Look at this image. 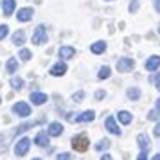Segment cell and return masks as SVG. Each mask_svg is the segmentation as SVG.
<instances>
[{
	"instance_id": "cell-1",
	"label": "cell",
	"mask_w": 160,
	"mask_h": 160,
	"mask_svg": "<svg viewBox=\"0 0 160 160\" xmlns=\"http://www.w3.org/2000/svg\"><path fill=\"white\" fill-rule=\"evenodd\" d=\"M88 135H85V133H81V135H76V137L72 138V148L76 149V151H87L88 149Z\"/></svg>"
},
{
	"instance_id": "cell-2",
	"label": "cell",
	"mask_w": 160,
	"mask_h": 160,
	"mask_svg": "<svg viewBox=\"0 0 160 160\" xmlns=\"http://www.w3.org/2000/svg\"><path fill=\"white\" fill-rule=\"evenodd\" d=\"M29 148H31V140L27 137H23V138H20L18 142H16V146H15V155L16 157H23L25 153L29 151Z\"/></svg>"
},
{
	"instance_id": "cell-3",
	"label": "cell",
	"mask_w": 160,
	"mask_h": 160,
	"mask_svg": "<svg viewBox=\"0 0 160 160\" xmlns=\"http://www.w3.org/2000/svg\"><path fill=\"white\" fill-rule=\"evenodd\" d=\"M47 42V31H45L43 25H38L34 34H32V43L34 45H43Z\"/></svg>"
},
{
	"instance_id": "cell-4",
	"label": "cell",
	"mask_w": 160,
	"mask_h": 160,
	"mask_svg": "<svg viewBox=\"0 0 160 160\" xmlns=\"http://www.w3.org/2000/svg\"><path fill=\"white\" fill-rule=\"evenodd\" d=\"M13 112H15L18 117H29L31 115V106L27 102H16L15 106H13Z\"/></svg>"
},
{
	"instance_id": "cell-5",
	"label": "cell",
	"mask_w": 160,
	"mask_h": 160,
	"mask_svg": "<svg viewBox=\"0 0 160 160\" xmlns=\"http://www.w3.org/2000/svg\"><path fill=\"white\" fill-rule=\"evenodd\" d=\"M133 67H135V61L131 58H121L117 61V70L119 72H130Z\"/></svg>"
},
{
	"instance_id": "cell-6",
	"label": "cell",
	"mask_w": 160,
	"mask_h": 160,
	"mask_svg": "<svg viewBox=\"0 0 160 160\" xmlns=\"http://www.w3.org/2000/svg\"><path fill=\"white\" fill-rule=\"evenodd\" d=\"M32 16H34L32 8H22L18 11L16 18H18V22H29V20H32Z\"/></svg>"
},
{
	"instance_id": "cell-7",
	"label": "cell",
	"mask_w": 160,
	"mask_h": 160,
	"mask_svg": "<svg viewBox=\"0 0 160 160\" xmlns=\"http://www.w3.org/2000/svg\"><path fill=\"white\" fill-rule=\"evenodd\" d=\"M49 137H59L63 133V124L61 122H51L49 124Z\"/></svg>"
},
{
	"instance_id": "cell-8",
	"label": "cell",
	"mask_w": 160,
	"mask_h": 160,
	"mask_svg": "<svg viewBox=\"0 0 160 160\" xmlns=\"http://www.w3.org/2000/svg\"><path fill=\"white\" fill-rule=\"evenodd\" d=\"M94 119H95V112L94 110H88V112H83L81 115H78L74 121L76 122H92Z\"/></svg>"
},
{
	"instance_id": "cell-9",
	"label": "cell",
	"mask_w": 160,
	"mask_h": 160,
	"mask_svg": "<svg viewBox=\"0 0 160 160\" xmlns=\"http://www.w3.org/2000/svg\"><path fill=\"white\" fill-rule=\"evenodd\" d=\"M47 99H49L47 94H42V92H32V94H31V102H32V104H38V106H40V104H45Z\"/></svg>"
},
{
	"instance_id": "cell-10",
	"label": "cell",
	"mask_w": 160,
	"mask_h": 160,
	"mask_svg": "<svg viewBox=\"0 0 160 160\" xmlns=\"http://www.w3.org/2000/svg\"><path fill=\"white\" fill-rule=\"evenodd\" d=\"M34 142H36V146H40V148L49 146V133H45V131H40V133H36Z\"/></svg>"
},
{
	"instance_id": "cell-11",
	"label": "cell",
	"mask_w": 160,
	"mask_h": 160,
	"mask_svg": "<svg viewBox=\"0 0 160 160\" xmlns=\"http://www.w3.org/2000/svg\"><path fill=\"white\" fill-rule=\"evenodd\" d=\"M15 6H16L15 0H2L4 15H6V16H11V15H13V11H15Z\"/></svg>"
},
{
	"instance_id": "cell-12",
	"label": "cell",
	"mask_w": 160,
	"mask_h": 160,
	"mask_svg": "<svg viewBox=\"0 0 160 160\" xmlns=\"http://www.w3.org/2000/svg\"><path fill=\"white\" fill-rule=\"evenodd\" d=\"M106 130H108L110 133H113V135H117V137L121 135V130L117 128L115 119H113V117H108V119H106Z\"/></svg>"
},
{
	"instance_id": "cell-13",
	"label": "cell",
	"mask_w": 160,
	"mask_h": 160,
	"mask_svg": "<svg viewBox=\"0 0 160 160\" xmlns=\"http://www.w3.org/2000/svg\"><path fill=\"white\" fill-rule=\"evenodd\" d=\"M74 54H76V49L74 47H61L59 49V58H63V59H70L74 58Z\"/></svg>"
},
{
	"instance_id": "cell-14",
	"label": "cell",
	"mask_w": 160,
	"mask_h": 160,
	"mask_svg": "<svg viewBox=\"0 0 160 160\" xmlns=\"http://www.w3.org/2000/svg\"><path fill=\"white\" fill-rule=\"evenodd\" d=\"M160 67V56H151L146 61V70H157Z\"/></svg>"
},
{
	"instance_id": "cell-15",
	"label": "cell",
	"mask_w": 160,
	"mask_h": 160,
	"mask_svg": "<svg viewBox=\"0 0 160 160\" xmlns=\"http://www.w3.org/2000/svg\"><path fill=\"white\" fill-rule=\"evenodd\" d=\"M137 142H138V148L140 149H149V137L146 135V133H138V137H137Z\"/></svg>"
},
{
	"instance_id": "cell-16",
	"label": "cell",
	"mask_w": 160,
	"mask_h": 160,
	"mask_svg": "<svg viewBox=\"0 0 160 160\" xmlns=\"http://www.w3.org/2000/svg\"><path fill=\"white\" fill-rule=\"evenodd\" d=\"M65 72H67V65L65 63H56V65H52V68H51L52 76H63Z\"/></svg>"
},
{
	"instance_id": "cell-17",
	"label": "cell",
	"mask_w": 160,
	"mask_h": 160,
	"mask_svg": "<svg viewBox=\"0 0 160 160\" xmlns=\"http://www.w3.org/2000/svg\"><path fill=\"white\" fill-rule=\"evenodd\" d=\"M117 119H119L122 124H130L131 119H133V115H131L130 112H126V110H121V112L117 113Z\"/></svg>"
},
{
	"instance_id": "cell-18",
	"label": "cell",
	"mask_w": 160,
	"mask_h": 160,
	"mask_svg": "<svg viewBox=\"0 0 160 160\" xmlns=\"http://www.w3.org/2000/svg\"><path fill=\"white\" fill-rule=\"evenodd\" d=\"M90 51L94 52V54H101V52L106 51V42H95L92 47H90Z\"/></svg>"
},
{
	"instance_id": "cell-19",
	"label": "cell",
	"mask_w": 160,
	"mask_h": 160,
	"mask_svg": "<svg viewBox=\"0 0 160 160\" xmlns=\"http://www.w3.org/2000/svg\"><path fill=\"white\" fill-rule=\"evenodd\" d=\"M23 42H25V32L23 31H16L13 34V43L20 47V45H23Z\"/></svg>"
},
{
	"instance_id": "cell-20",
	"label": "cell",
	"mask_w": 160,
	"mask_h": 160,
	"mask_svg": "<svg viewBox=\"0 0 160 160\" xmlns=\"http://www.w3.org/2000/svg\"><path fill=\"white\" fill-rule=\"evenodd\" d=\"M6 68H8V72H9V74H15V72H16V68H18V63H16V59H15V58H9V59H8V63H6Z\"/></svg>"
},
{
	"instance_id": "cell-21",
	"label": "cell",
	"mask_w": 160,
	"mask_h": 160,
	"mask_svg": "<svg viewBox=\"0 0 160 160\" xmlns=\"http://www.w3.org/2000/svg\"><path fill=\"white\" fill-rule=\"evenodd\" d=\"M126 94H128V97H130L131 101H137V99H140V90H138V88H128V92H126Z\"/></svg>"
},
{
	"instance_id": "cell-22",
	"label": "cell",
	"mask_w": 160,
	"mask_h": 160,
	"mask_svg": "<svg viewBox=\"0 0 160 160\" xmlns=\"http://www.w3.org/2000/svg\"><path fill=\"white\" fill-rule=\"evenodd\" d=\"M110 76H112L110 67H102L101 70H99V74H97V78H99V79H108Z\"/></svg>"
},
{
	"instance_id": "cell-23",
	"label": "cell",
	"mask_w": 160,
	"mask_h": 160,
	"mask_svg": "<svg viewBox=\"0 0 160 160\" xmlns=\"http://www.w3.org/2000/svg\"><path fill=\"white\" fill-rule=\"evenodd\" d=\"M9 85L15 88V90H22V87H23V79H22V78H13Z\"/></svg>"
},
{
	"instance_id": "cell-24",
	"label": "cell",
	"mask_w": 160,
	"mask_h": 160,
	"mask_svg": "<svg viewBox=\"0 0 160 160\" xmlns=\"http://www.w3.org/2000/svg\"><path fill=\"white\" fill-rule=\"evenodd\" d=\"M110 148V140L108 138H102L101 142H99V144L95 146V149H97V151H102V149H108Z\"/></svg>"
},
{
	"instance_id": "cell-25",
	"label": "cell",
	"mask_w": 160,
	"mask_h": 160,
	"mask_svg": "<svg viewBox=\"0 0 160 160\" xmlns=\"http://www.w3.org/2000/svg\"><path fill=\"white\" fill-rule=\"evenodd\" d=\"M18 56H20V59H22V61H29V59H31V56H32V54H31V51H27V49H22V51H20V54H18Z\"/></svg>"
},
{
	"instance_id": "cell-26",
	"label": "cell",
	"mask_w": 160,
	"mask_h": 160,
	"mask_svg": "<svg viewBox=\"0 0 160 160\" xmlns=\"http://www.w3.org/2000/svg\"><path fill=\"white\" fill-rule=\"evenodd\" d=\"M8 32H9V27L6 23H2V25H0V40H4V38L8 36Z\"/></svg>"
},
{
	"instance_id": "cell-27",
	"label": "cell",
	"mask_w": 160,
	"mask_h": 160,
	"mask_svg": "<svg viewBox=\"0 0 160 160\" xmlns=\"http://www.w3.org/2000/svg\"><path fill=\"white\" fill-rule=\"evenodd\" d=\"M83 97H85V92H83V90H79V92H76V94L72 95V99L76 102H81V101H83Z\"/></svg>"
},
{
	"instance_id": "cell-28",
	"label": "cell",
	"mask_w": 160,
	"mask_h": 160,
	"mask_svg": "<svg viewBox=\"0 0 160 160\" xmlns=\"http://www.w3.org/2000/svg\"><path fill=\"white\" fill-rule=\"evenodd\" d=\"M56 160H72V157H70V153H59Z\"/></svg>"
},
{
	"instance_id": "cell-29",
	"label": "cell",
	"mask_w": 160,
	"mask_h": 160,
	"mask_svg": "<svg viewBox=\"0 0 160 160\" xmlns=\"http://www.w3.org/2000/svg\"><path fill=\"white\" fill-rule=\"evenodd\" d=\"M104 97H106V92H104V90H97V92H95V99H97V101H102Z\"/></svg>"
},
{
	"instance_id": "cell-30",
	"label": "cell",
	"mask_w": 160,
	"mask_h": 160,
	"mask_svg": "<svg viewBox=\"0 0 160 160\" xmlns=\"http://www.w3.org/2000/svg\"><path fill=\"white\" fill-rule=\"evenodd\" d=\"M148 119L157 121V119H158V110H151V112H149V115H148Z\"/></svg>"
},
{
	"instance_id": "cell-31",
	"label": "cell",
	"mask_w": 160,
	"mask_h": 160,
	"mask_svg": "<svg viewBox=\"0 0 160 160\" xmlns=\"http://www.w3.org/2000/svg\"><path fill=\"white\" fill-rule=\"evenodd\" d=\"M137 9H138V0H133V2L130 4V11H131V13H135Z\"/></svg>"
},
{
	"instance_id": "cell-32",
	"label": "cell",
	"mask_w": 160,
	"mask_h": 160,
	"mask_svg": "<svg viewBox=\"0 0 160 160\" xmlns=\"http://www.w3.org/2000/svg\"><path fill=\"white\" fill-rule=\"evenodd\" d=\"M146 158H148V151H146V149H142V151H140V155L137 157V160H146Z\"/></svg>"
},
{
	"instance_id": "cell-33",
	"label": "cell",
	"mask_w": 160,
	"mask_h": 160,
	"mask_svg": "<svg viewBox=\"0 0 160 160\" xmlns=\"http://www.w3.org/2000/svg\"><path fill=\"white\" fill-rule=\"evenodd\" d=\"M153 83H155V85H157V88L160 90V74H157V76L153 78Z\"/></svg>"
},
{
	"instance_id": "cell-34",
	"label": "cell",
	"mask_w": 160,
	"mask_h": 160,
	"mask_svg": "<svg viewBox=\"0 0 160 160\" xmlns=\"http://www.w3.org/2000/svg\"><path fill=\"white\" fill-rule=\"evenodd\" d=\"M153 133H155V137H160V122H157V126H155Z\"/></svg>"
},
{
	"instance_id": "cell-35",
	"label": "cell",
	"mask_w": 160,
	"mask_h": 160,
	"mask_svg": "<svg viewBox=\"0 0 160 160\" xmlns=\"http://www.w3.org/2000/svg\"><path fill=\"white\" fill-rule=\"evenodd\" d=\"M101 160H113V158H112V155L106 153V155H102V157H101Z\"/></svg>"
},
{
	"instance_id": "cell-36",
	"label": "cell",
	"mask_w": 160,
	"mask_h": 160,
	"mask_svg": "<svg viewBox=\"0 0 160 160\" xmlns=\"http://www.w3.org/2000/svg\"><path fill=\"white\" fill-rule=\"evenodd\" d=\"M155 9L160 13V0H157V2H155Z\"/></svg>"
},
{
	"instance_id": "cell-37",
	"label": "cell",
	"mask_w": 160,
	"mask_h": 160,
	"mask_svg": "<svg viewBox=\"0 0 160 160\" xmlns=\"http://www.w3.org/2000/svg\"><path fill=\"white\" fill-rule=\"evenodd\" d=\"M153 160H160V153H157V155L153 157Z\"/></svg>"
},
{
	"instance_id": "cell-38",
	"label": "cell",
	"mask_w": 160,
	"mask_h": 160,
	"mask_svg": "<svg viewBox=\"0 0 160 160\" xmlns=\"http://www.w3.org/2000/svg\"><path fill=\"white\" fill-rule=\"evenodd\" d=\"M157 110L160 112V99H157Z\"/></svg>"
},
{
	"instance_id": "cell-39",
	"label": "cell",
	"mask_w": 160,
	"mask_h": 160,
	"mask_svg": "<svg viewBox=\"0 0 160 160\" xmlns=\"http://www.w3.org/2000/svg\"><path fill=\"white\" fill-rule=\"evenodd\" d=\"M32 160H42V158H32Z\"/></svg>"
},
{
	"instance_id": "cell-40",
	"label": "cell",
	"mask_w": 160,
	"mask_h": 160,
	"mask_svg": "<svg viewBox=\"0 0 160 160\" xmlns=\"http://www.w3.org/2000/svg\"><path fill=\"white\" fill-rule=\"evenodd\" d=\"M0 102H2V97H0Z\"/></svg>"
}]
</instances>
